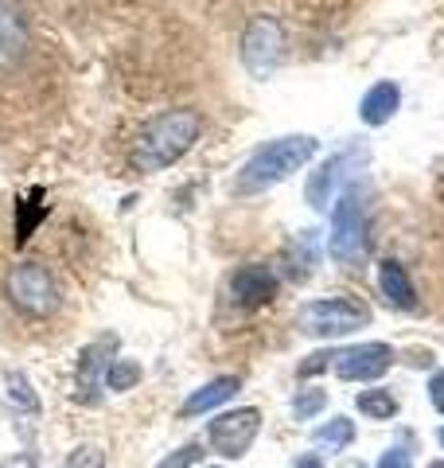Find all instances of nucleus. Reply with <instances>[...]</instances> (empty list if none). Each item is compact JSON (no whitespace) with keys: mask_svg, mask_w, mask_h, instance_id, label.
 Here are the masks:
<instances>
[{"mask_svg":"<svg viewBox=\"0 0 444 468\" xmlns=\"http://www.w3.org/2000/svg\"><path fill=\"white\" fill-rule=\"evenodd\" d=\"M203 133V117L199 110H164L137 129L132 137L129 160L137 172H164L175 160H184L191 153V144Z\"/></svg>","mask_w":444,"mask_h":468,"instance_id":"f257e3e1","label":"nucleus"},{"mask_svg":"<svg viewBox=\"0 0 444 468\" xmlns=\"http://www.w3.org/2000/svg\"><path fill=\"white\" fill-rule=\"evenodd\" d=\"M316 137L308 133H292V137H277L270 144H261V149L246 160L234 176V196H261L277 187L280 180H289L292 172H301L308 160L316 156Z\"/></svg>","mask_w":444,"mask_h":468,"instance_id":"f03ea898","label":"nucleus"},{"mask_svg":"<svg viewBox=\"0 0 444 468\" xmlns=\"http://www.w3.org/2000/svg\"><path fill=\"white\" fill-rule=\"evenodd\" d=\"M328 254L339 266H359L366 258V187L359 180H351L332 203Z\"/></svg>","mask_w":444,"mask_h":468,"instance_id":"7ed1b4c3","label":"nucleus"},{"mask_svg":"<svg viewBox=\"0 0 444 468\" xmlns=\"http://www.w3.org/2000/svg\"><path fill=\"white\" fill-rule=\"evenodd\" d=\"M370 324V309L363 301H351V297H323V301H308L301 313H296V328L304 335H347L354 328H366Z\"/></svg>","mask_w":444,"mask_h":468,"instance_id":"20e7f679","label":"nucleus"},{"mask_svg":"<svg viewBox=\"0 0 444 468\" xmlns=\"http://www.w3.org/2000/svg\"><path fill=\"white\" fill-rule=\"evenodd\" d=\"M238 55H242V67L254 79H270L280 67V58H285V27L273 16H254L242 32Z\"/></svg>","mask_w":444,"mask_h":468,"instance_id":"39448f33","label":"nucleus"},{"mask_svg":"<svg viewBox=\"0 0 444 468\" xmlns=\"http://www.w3.org/2000/svg\"><path fill=\"white\" fill-rule=\"evenodd\" d=\"M8 301L16 304V309H24L27 316H48L58 309V289L51 282L48 266H39V261H20L16 270L8 273Z\"/></svg>","mask_w":444,"mask_h":468,"instance_id":"423d86ee","label":"nucleus"},{"mask_svg":"<svg viewBox=\"0 0 444 468\" xmlns=\"http://www.w3.org/2000/svg\"><path fill=\"white\" fill-rule=\"evenodd\" d=\"M258 430H261V414L254 406L230 410V414H218L211 421V445H215L218 457H234V461H238L242 452L254 445Z\"/></svg>","mask_w":444,"mask_h":468,"instance_id":"0eeeda50","label":"nucleus"},{"mask_svg":"<svg viewBox=\"0 0 444 468\" xmlns=\"http://www.w3.org/2000/svg\"><path fill=\"white\" fill-rule=\"evenodd\" d=\"M394 367V351L390 344H359L335 356V375L347 383H375Z\"/></svg>","mask_w":444,"mask_h":468,"instance_id":"6e6552de","label":"nucleus"},{"mask_svg":"<svg viewBox=\"0 0 444 468\" xmlns=\"http://www.w3.org/2000/svg\"><path fill=\"white\" fill-rule=\"evenodd\" d=\"M117 351V335H98L94 344H86L79 351V383H74V399L79 402H98V387L106 378V367H110V356Z\"/></svg>","mask_w":444,"mask_h":468,"instance_id":"1a4fd4ad","label":"nucleus"},{"mask_svg":"<svg viewBox=\"0 0 444 468\" xmlns=\"http://www.w3.org/2000/svg\"><path fill=\"white\" fill-rule=\"evenodd\" d=\"M230 297L242 309H261V304H270L277 297V273L270 266H261V261L238 266L230 277Z\"/></svg>","mask_w":444,"mask_h":468,"instance_id":"9d476101","label":"nucleus"},{"mask_svg":"<svg viewBox=\"0 0 444 468\" xmlns=\"http://www.w3.org/2000/svg\"><path fill=\"white\" fill-rule=\"evenodd\" d=\"M27 51V20L16 0H0V67L20 63Z\"/></svg>","mask_w":444,"mask_h":468,"instance_id":"9b49d317","label":"nucleus"},{"mask_svg":"<svg viewBox=\"0 0 444 468\" xmlns=\"http://www.w3.org/2000/svg\"><path fill=\"white\" fill-rule=\"evenodd\" d=\"M397 106H402V90H397V82H375L359 101V117L370 129H378L397 113Z\"/></svg>","mask_w":444,"mask_h":468,"instance_id":"f8f14e48","label":"nucleus"},{"mask_svg":"<svg viewBox=\"0 0 444 468\" xmlns=\"http://www.w3.org/2000/svg\"><path fill=\"white\" fill-rule=\"evenodd\" d=\"M238 387H242L238 375H218V378H211L206 387L191 390V399L180 406V414H184V418H199V414H206V410H215L218 402L234 399V394H238Z\"/></svg>","mask_w":444,"mask_h":468,"instance_id":"ddd939ff","label":"nucleus"},{"mask_svg":"<svg viewBox=\"0 0 444 468\" xmlns=\"http://www.w3.org/2000/svg\"><path fill=\"white\" fill-rule=\"evenodd\" d=\"M378 285H382V292H386V301L394 304V309H406V313L418 309V292H413V282H409L402 261H394V258L382 261L378 266Z\"/></svg>","mask_w":444,"mask_h":468,"instance_id":"4468645a","label":"nucleus"},{"mask_svg":"<svg viewBox=\"0 0 444 468\" xmlns=\"http://www.w3.org/2000/svg\"><path fill=\"white\" fill-rule=\"evenodd\" d=\"M344 168H347V156H328L312 176H308L304 196H308V203H312L316 211H328V203L335 196V184H339V176H344Z\"/></svg>","mask_w":444,"mask_h":468,"instance_id":"2eb2a0df","label":"nucleus"},{"mask_svg":"<svg viewBox=\"0 0 444 468\" xmlns=\"http://www.w3.org/2000/svg\"><path fill=\"white\" fill-rule=\"evenodd\" d=\"M312 441H316L320 449H328V452H344V449L354 441V421H347V418H332L328 426H320V430L312 433Z\"/></svg>","mask_w":444,"mask_h":468,"instance_id":"dca6fc26","label":"nucleus"},{"mask_svg":"<svg viewBox=\"0 0 444 468\" xmlns=\"http://www.w3.org/2000/svg\"><path fill=\"white\" fill-rule=\"evenodd\" d=\"M141 383V363H132V359H113L110 367H106V378H101V387L106 390H132Z\"/></svg>","mask_w":444,"mask_h":468,"instance_id":"f3484780","label":"nucleus"},{"mask_svg":"<svg viewBox=\"0 0 444 468\" xmlns=\"http://www.w3.org/2000/svg\"><path fill=\"white\" fill-rule=\"evenodd\" d=\"M354 406H359V414H366V418H394L397 414V399L390 390H363L359 399H354Z\"/></svg>","mask_w":444,"mask_h":468,"instance_id":"a211bd4d","label":"nucleus"},{"mask_svg":"<svg viewBox=\"0 0 444 468\" xmlns=\"http://www.w3.org/2000/svg\"><path fill=\"white\" fill-rule=\"evenodd\" d=\"M5 387H8V399H12V406L27 410V414H36V410H39V399L32 394V387H27V378H24L20 371H8V375H5Z\"/></svg>","mask_w":444,"mask_h":468,"instance_id":"6ab92c4d","label":"nucleus"},{"mask_svg":"<svg viewBox=\"0 0 444 468\" xmlns=\"http://www.w3.org/2000/svg\"><path fill=\"white\" fill-rule=\"evenodd\" d=\"M323 406H328V390H296L292 414H296V421H308V418H316Z\"/></svg>","mask_w":444,"mask_h":468,"instance_id":"aec40b11","label":"nucleus"},{"mask_svg":"<svg viewBox=\"0 0 444 468\" xmlns=\"http://www.w3.org/2000/svg\"><path fill=\"white\" fill-rule=\"evenodd\" d=\"M63 468H106V457H101V449L82 445V449H74V452H70Z\"/></svg>","mask_w":444,"mask_h":468,"instance_id":"412c9836","label":"nucleus"},{"mask_svg":"<svg viewBox=\"0 0 444 468\" xmlns=\"http://www.w3.org/2000/svg\"><path fill=\"white\" fill-rule=\"evenodd\" d=\"M339 356V351H312V356H308L304 363H301V367H296V375H301V378H308V375H320L323 367H328V363Z\"/></svg>","mask_w":444,"mask_h":468,"instance_id":"4be33fe9","label":"nucleus"},{"mask_svg":"<svg viewBox=\"0 0 444 468\" xmlns=\"http://www.w3.org/2000/svg\"><path fill=\"white\" fill-rule=\"evenodd\" d=\"M196 457H199V449L196 445H184V449H175L172 457L160 461L156 468H191V464H196Z\"/></svg>","mask_w":444,"mask_h":468,"instance_id":"5701e85b","label":"nucleus"},{"mask_svg":"<svg viewBox=\"0 0 444 468\" xmlns=\"http://www.w3.org/2000/svg\"><path fill=\"white\" fill-rule=\"evenodd\" d=\"M375 468H413V461L406 449H390V452H382V461Z\"/></svg>","mask_w":444,"mask_h":468,"instance_id":"b1692460","label":"nucleus"},{"mask_svg":"<svg viewBox=\"0 0 444 468\" xmlns=\"http://www.w3.org/2000/svg\"><path fill=\"white\" fill-rule=\"evenodd\" d=\"M428 399H433V406L444 414V371H440V375H433V383H428Z\"/></svg>","mask_w":444,"mask_h":468,"instance_id":"393cba45","label":"nucleus"},{"mask_svg":"<svg viewBox=\"0 0 444 468\" xmlns=\"http://www.w3.org/2000/svg\"><path fill=\"white\" fill-rule=\"evenodd\" d=\"M5 468H36V457L32 452H20V457H12Z\"/></svg>","mask_w":444,"mask_h":468,"instance_id":"a878e982","label":"nucleus"},{"mask_svg":"<svg viewBox=\"0 0 444 468\" xmlns=\"http://www.w3.org/2000/svg\"><path fill=\"white\" fill-rule=\"evenodd\" d=\"M296 468H323V461L316 452H304V457H296Z\"/></svg>","mask_w":444,"mask_h":468,"instance_id":"bb28decb","label":"nucleus"},{"mask_svg":"<svg viewBox=\"0 0 444 468\" xmlns=\"http://www.w3.org/2000/svg\"><path fill=\"white\" fill-rule=\"evenodd\" d=\"M428 468H444V461H433V464H428Z\"/></svg>","mask_w":444,"mask_h":468,"instance_id":"cd10ccee","label":"nucleus"},{"mask_svg":"<svg viewBox=\"0 0 444 468\" xmlns=\"http://www.w3.org/2000/svg\"><path fill=\"white\" fill-rule=\"evenodd\" d=\"M440 445H444V430H440Z\"/></svg>","mask_w":444,"mask_h":468,"instance_id":"c85d7f7f","label":"nucleus"}]
</instances>
